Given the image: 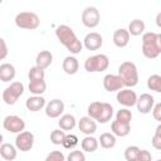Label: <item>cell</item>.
<instances>
[{"mask_svg":"<svg viewBox=\"0 0 161 161\" xmlns=\"http://www.w3.org/2000/svg\"><path fill=\"white\" fill-rule=\"evenodd\" d=\"M55 35L58 38V40L60 42L62 45H64L67 48V50H69L72 54H78L80 53L83 44L82 42L77 38L75 33L73 31V29L68 25H58L55 28Z\"/></svg>","mask_w":161,"mask_h":161,"instance_id":"cell-1","label":"cell"},{"mask_svg":"<svg viewBox=\"0 0 161 161\" xmlns=\"http://www.w3.org/2000/svg\"><path fill=\"white\" fill-rule=\"evenodd\" d=\"M142 54L147 59H155L161 54V33L148 31L142 35Z\"/></svg>","mask_w":161,"mask_h":161,"instance_id":"cell-2","label":"cell"},{"mask_svg":"<svg viewBox=\"0 0 161 161\" xmlns=\"http://www.w3.org/2000/svg\"><path fill=\"white\" fill-rule=\"evenodd\" d=\"M118 75L122 78L125 87L132 88L138 83V70L135 63L132 62H123L118 67Z\"/></svg>","mask_w":161,"mask_h":161,"instance_id":"cell-3","label":"cell"},{"mask_svg":"<svg viewBox=\"0 0 161 161\" xmlns=\"http://www.w3.org/2000/svg\"><path fill=\"white\" fill-rule=\"evenodd\" d=\"M39 24H40V19L33 11H21L15 16V25L20 29L34 30L39 26Z\"/></svg>","mask_w":161,"mask_h":161,"instance_id":"cell-4","label":"cell"},{"mask_svg":"<svg viewBox=\"0 0 161 161\" xmlns=\"http://www.w3.org/2000/svg\"><path fill=\"white\" fill-rule=\"evenodd\" d=\"M109 67V59L106 54H96L88 57L84 62V69L88 73L103 72Z\"/></svg>","mask_w":161,"mask_h":161,"instance_id":"cell-5","label":"cell"},{"mask_svg":"<svg viewBox=\"0 0 161 161\" xmlns=\"http://www.w3.org/2000/svg\"><path fill=\"white\" fill-rule=\"evenodd\" d=\"M24 93V84L21 82H13L3 92V101L8 106H13Z\"/></svg>","mask_w":161,"mask_h":161,"instance_id":"cell-6","label":"cell"},{"mask_svg":"<svg viewBox=\"0 0 161 161\" xmlns=\"http://www.w3.org/2000/svg\"><path fill=\"white\" fill-rule=\"evenodd\" d=\"M82 23L86 28H89V29H93L96 28L98 24H99V20H101V15H99V11L97 8L94 6H87L83 11H82Z\"/></svg>","mask_w":161,"mask_h":161,"instance_id":"cell-7","label":"cell"},{"mask_svg":"<svg viewBox=\"0 0 161 161\" xmlns=\"http://www.w3.org/2000/svg\"><path fill=\"white\" fill-rule=\"evenodd\" d=\"M3 126L10 133H20L25 128V122L21 117L15 116V114H10V116H6L4 118Z\"/></svg>","mask_w":161,"mask_h":161,"instance_id":"cell-8","label":"cell"},{"mask_svg":"<svg viewBox=\"0 0 161 161\" xmlns=\"http://www.w3.org/2000/svg\"><path fill=\"white\" fill-rule=\"evenodd\" d=\"M33 145H34V135L30 131H23L18 133V136L15 137V146L18 147L19 151L23 152L30 151L33 148Z\"/></svg>","mask_w":161,"mask_h":161,"instance_id":"cell-9","label":"cell"},{"mask_svg":"<svg viewBox=\"0 0 161 161\" xmlns=\"http://www.w3.org/2000/svg\"><path fill=\"white\" fill-rule=\"evenodd\" d=\"M117 102L125 107H132V106H136V102H137V94L135 91H132L131 88H122L117 92Z\"/></svg>","mask_w":161,"mask_h":161,"instance_id":"cell-10","label":"cell"},{"mask_svg":"<svg viewBox=\"0 0 161 161\" xmlns=\"http://www.w3.org/2000/svg\"><path fill=\"white\" fill-rule=\"evenodd\" d=\"M103 87L108 92H118L125 87V84L118 74H107L103 78Z\"/></svg>","mask_w":161,"mask_h":161,"instance_id":"cell-11","label":"cell"},{"mask_svg":"<svg viewBox=\"0 0 161 161\" xmlns=\"http://www.w3.org/2000/svg\"><path fill=\"white\" fill-rule=\"evenodd\" d=\"M155 106V99L151 94L148 93H142L138 98H137V102H136V107H137V111L142 114H147L152 111Z\"/></svg>","mask_w":161,"mask_h":161,"instance_id":"cell-12","label":"cell"},{"mask_svg":"<svg viewBox=\"0 0 161 161\" xmlns=\"http://www.w3.org/2000/svg\"><path fill=\"white\" fill-rule=\"evenodd\" d=\"M64 112V103L62 99L54 98L45 104V114L50 118H58Z\"/></svg>","mask_w":161,"mask_h":161,"instance_id":"cell-13","label":"cell"},{"mask_svg":"<svg viewBox=\"0 0 161 161\" xmlns=\"http://www.w3.org/2000/svg\"><path fill=\"white\" fill-rule=\"evenodd\" d=\"M103 44V38L99 33H88L83 39V45L87 50H98Z\"/></svg>","mask_w":161,"mask_h":161,"instance_id":"cell-14","label":"cell"},{"mask_svg":"<svg viewBox=\"0 0 161 161\" xmlns=\"http://www.w3.org/2000/svg\"><path fill=\"white\" fill-rule=\"evenodd\" d=\"M78 128L82 133L84 135H93L97 131V123L96 119H93L92 117L87 116V117H82L78 121Z\"/></svg>","mask_w":161,"mask_h":161,"instance_id":"cell-15","label":"cell"},{"mask_svg":"<svg viewBox=\"0 0 161 161\" xmlns=\"http://www.w3.org/2000/svg\"><path fill=\"white\" fill-rule=\"evenodd\" d=\"M130 31L128 29H117L114 33H113V44L117 47V48H125L128 42H130Z\"/></svg>","mask_w":161,"mask_h":161,"instance_id":"cell-16","label":"cell"},{"mask_svg":"<svg viewBox=\"0 0 161 161\" xmlns=\"http://www.w3.org/2000/svg\"><path fill=\"white\" fill-rule=\"evenodd\" d=\"M45 106V98L42 97V96H33V97H29L26 101H25V107L30 111V112H38L40 111L43 107Z\"/></svg>","mask_w":161,"mask_h":161,"instance_id":"cell-17","label":"cell"},{"mask_svg":"<svg viewBox=\"0 0 161 161\" xmlns=\"http://www.w3.org/2000/svg\"><path fill=\"white\" fill-rule=\"evenodd\" d=\"M111 130L117 137H126L131 132V123H125L116 119L111 123Z\"/></svg>","mask_w":161,"mask_h":161,"instance_id":"cell-18","label":"cell"},{"mask_svg":"<svg viewBox=\"0 0 161 161\" xmlns=\"http://www.w3.org/2000/svg\"><path fill=\"white\" fill-rule=\"evenodd\" d=\"M62 68L63 70L69 74V75H73L78 72V68H79V63H78V59L73 55H69V57H65L64 60H63V64H62Z\"/></svg>","mask_w":161,"mask_h":161,"instance_id":"cell-19","label":"cell"},{"mask_svg":"<svg viewBox=\"0 0 161 161\" xmlns=\"http://www.w3.org/2000/svg\"><path fill=\"white\" fill-rule=\"evenodd\" d=\"M15 67L10 63H3L0 65V80L6 83L14 79L15 77Z\"/></svg>","mask_w":161,"mask_h":161,"instance_id":"cell-20","label":"cell"},{"mask_svg":"<svg viewBox=\"0 0 161 161\" xmlns=\"http://www.w3.org/2000/svg\"><path fill=\"white\" fill-rule=\"evenodd\" d=\"M53 62V54L49 50H42L40 53H38L36 58H35V65L47 69Z\"/></svg>","mask_w":161,"mask_h":161,"instance_id":"cell-21","label":"cell"},{"mask_svg":"<svg viewBox=\"0 0 161 161\" xmlns=\"http://www.w3.org/2000/svg\"><path fill=\"white\" fill-rule=\"evenodd\" d=\"M16 148L11 143H3L0 146V156L6 161H13L16 158Z\"/></svg>","mask_w":161,"mask_h":161,"instance_id":"cell-22","label":"cell"},{"mask_svg":"<svg viewBox=\"0 0 161 161\" xmlns=\"http://www.w3.org/2000/svg\"><path fill=\"white\" fill-rule=\"evenodd\" d=\"M98 146H99V141L91 135H87L80 142V147L84 152H94L97 151Z\"/></svg>","mask_w":161,"mask_h":161,"instance_id":"cell-23","label":"cell"},{"mask_svg":"<svg viewBox=\"0 0 161 161\" xmlns=\"http://www.w3.org/2000/svg\"><path fill=\"white\" fill-rule=\"evenodd\" d=\"M75 123H77V121L73 114H63L58 121L59 128H62L64 131H72L75 127Z\"/></svg>","mask_w":161,"mask_h":161,"instance_id":"cell-24","label":"cell"},{"mask_svg":"<svg viewBox=\"0 0 161 161\" xmlns=\"http://www.w3.org/2000/svg\"><path fill=\"white\" fill-rule=\"evenodd\" d=\"M99 145L101 147L106 148V150H109V148H113L116 146V135L112 132H104L99 136Z\"/></svg>","mask_w":161,"mask_h":161,"instance_id":"cell-25","label":"cell"},{"mask_svg":"<svg viewBox=\"0 0 161 161\" xmlns=\"http://www.w3.org/2000/svg\"><path fill=\"white\" fill-rule=\"evenodd\" d=\"M145 28H146V25H145L143 20H141V19H133L130 23V25H128V31H130L131 35L138 36V35H141L145 31Z\"/></svg>","mask_w":161,"mask_h":161,"instance_id":"cell-26","label":"cell"},{"mask_svg":"<svg viewBox=\"0 0 161 161\" xmlns=\"http://www.w3.org/2000/svg\"><path fill=\"white\" fill-rule=\"evenodd\" d=\"M30 93L35 94V96H40L45 92L47 89V83L44 79L42 80H29V86H28Z\"/></svg>","mask_w":161,"mask_h":161,"instance_id":"cell-27","label":"cell"},{"mask_svg":"<svg viewBox=\"0 0 161 161\" xmlns=\"http://www.w3.org/2000/svg\"><path fill=\"white\" fill-rule=\"evenodd\" d=\"M103 103H104V102H98V101H97V102H92V103L88 106V109H87L88 116L97 121V119L99 118L101 113H102Z\"/></svg>","mask_w":161,"mask_h":161,"instance_id":"cell-28","label":"cell"},{"mask_svg":"<svg viewBox=\"0 0 161 161\" xmlns=\"http://www.w3.org/2000/svg\"><path fill=\"white\" fill-rule=\"evenodd\" d=\"M112 116H113V107H112L109 103L104 102V103H103L102 113H101L99 118L97 119V122H99V123H107L108 121H111Z\"/></svg>","mask_w":161,"mask_h":161,"instance_id":"cell-29","label":"cell"},{"mask_svg":"<svg viewBox=\"0 0 161 161\" xmlns=\"http://www.w3.org/2000/svg\"><path fill=\"white\" fill-rule=\"evenodd\" d=\"M147 88L153 91V92L161 93V75L160 74L150 75L147 79Z\"/></svg>","mask_w":161,"mask_h":161,"instance_id":"cell-30","label":"cell"},{"mask_svg":"<svg viewBox=\"0 0 161 161\" xmlns=\"http://www.w3.org/2000/svg\"><path fill=\"white\" fill-rule=\"evenodd\" d=\"M45 77V73H44V69L35 65V67H31L29 73H28V78L29 80H42L44 79Z\"/></svg>","mask_w":161,"mask_h":161,"instance_id":"cell-31","label":"cell"},{"mask_svg":"<svg viewBox=\"0 0 161 161\" xmlns=\"http://www.w3.org/2000/svg\"><path fill=\"white\" fill-rule=\"evenodd\" d=\"M65 131L62 130V128H58V130H54L52 131L50 133V141L53 145H63V141L65 138Z\"/></svg>","mask_w":161,"mask_h":161,"instance_id":"cell-32","label":"cell"},{"mask_svg":"<svg viewBox=\"0 0 161 161\" xmlns=\"http://www.w3.org/2000/svg\"><path fill=\"white\" fill-rule=\"evenodd\" d=\"M116 119L119 121V122L131 123V121H132V112L128 108H121L116 113Z\"/></svg>","mask_w":161,"mask_h":161,"instance_id":"cell-33","label":"cell"},{"mask_svg":"<svg viewBox=\"0 0 161 161\" xmlns=\"http://www.w3.org/2000/svg\"><path fill=\"white\" fill-rule=\"evenodd\" d=\"M140 151H141V148L137 146H128L125 150V158L127 161H137Z\"/></svg>","mask_w":161,"mask_h":161,"instance_id":"cell-34","label":"cell"},{"mask_svg":"<svg viewBox=\"0 0 161 161\" xmlns=\"http://www.w3.org/2000/svg\"><path fill=\"white\" fill-rule=\"evenodd\" d=\"M78 145V137L75 135H67L64 141H63V147L64 148H68V150H72L74 148L75 146Z\"/></svg>","mask_w":161,"mask_h":161,"instance_id":"cell-35","label":"cell"},{"mask_svg":"<svg viewBox=\"0 0 161 161\" xmlns=\"http://www.w3.org/2000/svg\"><path fill=\"white\" fill-rule=\"evenodd\" d=\"M68 161H84L86 160V155L83 153V151H72L68 156H67Z\"/></svg>","mask_w":161,"mask_h":161,"instance_id":"cell-36","label":"cell"},{"mask_svg":"<svg viewBox=\"0 0 161 161\" xmlns=\"http://www.w3.org/2000/svg\"><path fill=\"white\" fill-rule=\"evenodd\" d=\"M47 161H64L65 160V156L63 155V152L60 151H52L47 157H45Z\"/></svg>","mask_w":161,"mask_h":161,"instance_id":"cell-37","label":"cell"},{"mask_svg":"<svg viewBox=\"0 0 161 161\" xmlns=\"http://www.w3.org/2000/svg\"><path fill=\"white\" fill-rule=\"evenodd\" d=\"M152 116H153V118L156 121L161 122V102H158V103H156L153 106V108H152Z\"/></svg>","mask_w":161,"mask_h":161,"instance_id":"cell-38","label":"cell"},{"mask_svg":"<svg viewBox=\"0 0 161 161\" xmlns=\"http://www.w3.org/2000/svg\"><path fill=\"white\" fill-rule=\"evenodd\" d=\"M151 160H152V155L147 150H141L140 151L137 161H151Z\"/></svg>","mask_w":161,"mask_h":161,"instance_id":"cell-39","label":"cell"},{"mask_svg":"<svg viewBox=\"0 0 161 161\" xmlns=\"http://www.w3.org/2000/svg\"><path fill=\"white\" fill-rule=\"evenodd\" d=\"M152 146L156 148V150H161V136L160 135H153V137H152Z\"/></svg>","mask_w":161,"mask_h":161,"instance_id":"cell-40","label":"cell"},{"mask_svg":"<svg viewBox=\"0 0 161 161\" xmlns=\"http://www.w3.org/2000/svg\"><path fill=\"white\" fill-rule=\"evenodd\" d=\"M0 44H1V54H0V59H5L8 55V47L4 39H0Z\"/></svg>","mask_w":161,"mask_h":161,"instance_id":"cell-41","label":"cell"},{"mask_svg":"<svg viewBox=\"0 0 161 161\" xmlns=\"http://www.w3.org/2000/svg\"><path fill=\"white\" fill-rule=\"evenodd\" d=\"M155 21H156V25H157V26L161 29V11H160V13L156 15V19H155Z\"/></svg>","mask_w":161,"mask_h":161,"instance_id":"cell-42","label":"cell"},{"mask_svg":"<svg viewBox=\"0 0 161 161\" xmlns=\"http://www.w3.org/2000/svg\"><path fill=\"white\" fill-rule=\"evenodd\" d=\"M155 133L156 135H160L161 136V122H160V125L156 127V130H155Z\"/></svg>","mask_w":161,"mask_h":161,"instance_id":"cell-43","label":"cell"}]
</instances>
